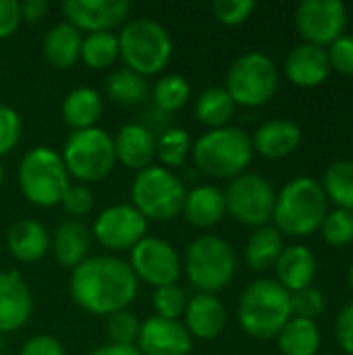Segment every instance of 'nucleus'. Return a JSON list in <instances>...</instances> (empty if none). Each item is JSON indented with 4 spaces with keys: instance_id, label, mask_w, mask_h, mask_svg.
<instances>
[{
    "instance_id": "1",
    "label": "nucleus",
    "mask_w": 353,
    "mask_h": 355,
    "mask_svg": "<svg viewBox=\"0 0 353 355\" xmlns=\"http://www.w3.org/2000/svg\"><path fill=\"white\" fill-rule=\"evenodd\" d=\"M137 285L129 262L114 256H94L73 268L69 289L75 304L85 312L110 316L135 300Z\"/></svg>"
},
{
    "instance_id": "2",
    "label": "nucleus",
    "mask_w": 353,
    "mask_h": 355,
    "mask_svg": "<svg viewBox=\"0 0 353 355\" xmlns=\"http://www.w3.org/2000/svg\"><path fill=\"white\" fill-rule=\"evenodd\" d=\"M327 214L329 200L322 185L312 177H295L277 193L273 218L281 235L308 237L320 231Z\"/></svg>"
},
{
    "instance_id": "3",
    "label": "nucleus",
    "mask_w": 353,
    "mask_h": 355,
    "mask_svg": "<svg viewBox=\"0 0 353 355\" xmlns=\"http://www.w3.org/2000/svg\"><path fill=\"white\" fill-rule=\"evenodd\" d=\"M291 316V293L273 279L250 283L237 306L241 329L260 341L279 337Z\"/></svg>"
},
{
    "instance_id": "4",
    "label": "nucleus",
    "mask_w": 353,
    "mask_h": 355,
    "mask_svg": "<svg viewBox=\"0 0 353 355\" xmlns=\"http://www.w3.org/2000/svg\"><path fill=\"white\" fill-rule=\"evenodd\" d=\"M196 166L216 179H235L246 173L252 162V137L239 127L208 129L191 148Z\"/></svg>"
},
{
    "instance_id": "5",
    "label": "nucleus",
    "mask_w": 353,
    "mask_h": 355,
    "mask_svg": "<svg viewBox=\"0 0 353 355\" xmlns=\"http://www.w3.org/2000/svg\"><path fill=\"white\" fill-rule=\"evenodd\" d=\"M119 37V56L137 75L160 73L173 56L171 33L154 19L129 21Z\"/></svg>"
},
{
    "instance_id": "6",
    "label": "nucleus",
    "mask_w": 353,
    "mask_h": 355,
    "mask_svg": "<svg viewBox=\"0 0 353 355\" xmlns=\"http://www.w3.org/2000/svg\"><path fill=\"white\" fill-rule=\"evenodd\" d=\"M19 187L25 200L33 206H58L69 187V173L60 154L46 146L31 148L19 166Z\"/></svg>"
},
{
    "instance_id": "7",
    "label": "nucleus",
    "mask_w": 353,
    "mask_h": 355,
    "mask_svg": "<svg viewBox=\"0 0 353 355\" xmlns=\"http://www.w3.org/2000/svg\"><path fill=\"white\" fill-rule=\"evenodd\" d=\"M183 181L164 166H148L139 171L131 185V206L146 220H173L183 212Z\"/></svg>"
},
{
    "instance_id": "8",
    "label": "nucleus",
    "mask_w": 353,
    "mask_h": 355,
    "mask_svg": "<svg viewBox=\"0 0 353 355\" xmlns=\"http://www.w3.org/2000/svg\"><path fill=\"white\" fill-rule=\"evenodd\" d=\"M235 254L233 248L216 237L202 235L193 239L185 252V275L200 293H216L231 285L235 277Z\"/></svg>"
},
{
    "instance_id": "9",
    "label": "nucleus",
    "mask_w": 353,
    "mask_h": 355,
    "mask_svg": "<svg viewBox=\"0 0 353 355\" xmlns=\"http://www.w3.org/2000/svg\"><path fill=\"white\" fill-rule=\"evenodd\" d=\"M60 158L69 175L83 183H96L106 179L117 164L114 141L100 127L73 131L64 141Z\"/></svg>"
},
{
    "instance_id": "10",
    "label": "nucleus",
    "mask_w": 353,
    "mask_h": 355,
    "mask_svg": "<svg viewBox=\"0 0 353 355\" xmlns=\"http://www.w3.org/2000/svg\"><path fill=\"white\" fill-rule=\"evenodd\" d=\"M279 87V71L262 52L241 54L227 73V94L235 106L258 108L264 106Z\"/></svg>"
},
{
    "instance_id": "11",
    "label": "nucleus",
    "mask_w": 353,
    "mask_h": 355,
    "mask_svg": "<svg viewBox=\"0 0 353 355\" xmlns=\"http://www.w3.org/2000/svg\"><path fill=\"white\" fill-rule=\"evenodd\" d=\"M227 212L248 227H266L273 218L277 191L270 181L258 173H243L235 177L225 191Z\"/></svg>"
},
{
    "instance_id": "12",
    "label": "nucleus",
    "mask_w": 353,
    "mask_h": 355,
    "mask_svg": "<svg viewBox=\"0 0 353 355\" xmlns=\"http://www.w3.org/2000/svg\"><path fill=\"white\" fill-rule=\"evenodd\" d=\"M129 252V266L137 281H144L154 289L175 285L179 281L183 264L177 250L169 241L160 237H144Z\"/></svg>"
},
{
    "instance_id": "13",
    "label": "nucleus",
    "mask_w": 353,
    "mask_h": 355,
    "mask_svg": "<svg viewBox=\"0 0 353 355\" xmlns=\"http://www.w3.org/2000/svg\"><path fill=\"white\" fill-rule=\"evenodd\" d=\"M347 8L339 0H304L295 8V27L304 44L331 46L345 33Z\"/></svg>"
},
{
    "instance_id": "14",
    "label": "nucleus",
    "mask_w": 353,
    "mask_h": 355,
    "mask_svg": "<svg viewBox=\"0 0 353 355\" xmlns=\"http://www.w3.org/2000/svg\"><path fill=\"white\" fill-rule=\"evenodd\" d=\"M146 231L148 220L131 204H117L100 212L94 223L92 235L106 250L121 252L135 248L146 237Z\"/></svg>"
},
{
    "instance_id": "15",
    "label": "nucleus",
    "mask_w": 353,
    "mask_h": 355,
    "mask_svg": "<svg viewBox=\"0 0 353 355\" xmlns=\"http://www.w3.org/2000/svg\"><path fill=\"white\" fill-rule=\"evenodd\" d=\"M131 4L127 0H64L62 15L79 31H112L123 25Z\"/></svg>"
},
{
    "instance_id": "16",
    "label": "nucleus",
    "mask_w": 353,
    "mask_h": 355,
    "mask_svg": "<svg viewBox=\"0 0 353 355\" xmlns=\"http://www.w3.org/2000/svg\"><path fill=\"white\" fill-rule=\"evenodd\" d=\"M137 349L141 355H189L191 335L179 320L150 316L141 322Z\"/></svg>"
},
{
    "instance_id": "17",
    "label": "nucleus",
    "mask_w": 353,
    "mask_h": 355,
    "mask_svg": "<svg viewBox=\"0 0 353 355\" xmlns=\"http://www.w3.org/2000/svg\"><path fill=\"white\" fill-rule=\"evenodd\" d=\"M31 310L33 300L23 277L17 270L0 272V335L25 327Z\"/></svg>"
},
{
    "instance_id": "18",
    "label": "nucleus",
    "mask_w": 353,
    "mask_h": 355,
    "mask_svg": "<svg viewBox=\"0 0 353 355\" xmlns=\"http://www.w3.org/2000/svg\"><path fill=\"white\" fill-rule=\"evenodd\" d=\"M285 75L298 87H318L331 75L327 48L300 44L285 58Z\"/></svg>"
},
{
    "instance_id": "19",
    "label": "nucleus",
    "mask_w": 353,
    "mask_h": 355,
    "mask_svg": "<svg viewBox=\"0 0 353 355\" xmlns=\"http://www.w3.org/2000/svg\"><path fill=\"white\" fill-rule=\"evenodd\" d=\"M112 141H114L117 160L123 166L137 173L152 166V160L156 156V135L148 125L141 123L123 125L117 137H112Z\"/></svg>"
},
{
    "instance_id": "20",
    "label": "nucleus",
    "mask_w": 353,
    "mask_h": 355,
    "mask_svg": "<svg viewBox=\"0 0 353 355\" xmlns=\"http://www.w3.org/2000/svg\"><path fill=\"white\" fill-rule=\"evenodd\" d=\"M227 324V310L223 302L212 293H198L187 302L185 329L191 337L202 341L216 339Z\"/></svg>"
},
{
    "instance_id": "21",
    "label": "nucleus",
    "mask_w": 353,
    "mask_h": 355,
    "mask_svg": "<svg viewBox=\"0 0 353 355\" xmlns=\"http://www.w3.org/2000/svg\"><path fill=\"white\" fill-rule=\"evenodd\" d=\"M302 144V129L287 119H273L262 123L254 137L252 148L264 158L279 160L289 154H293Z\"/></svg>"
},
{
    "instance_id": "22",
    "label": "nucleus",
    "mask_w": 353,
    "mask_h": 355,
    "mask_svg": "<svg viewBox=\"0 0 353 355\" xmlns=\"http://www.w3.org/2000/svg\"><path fill=\"white\" fill-rule=\"evenodd\" d=\"M275 268H277V283L285 287L289 293H295L306 287H312L318 272V262L310 248L289 245L279 256Z\"/></svg>"
},
{
    "instance_id": "23",
    "label": "nucleus",
    "mask_w": 353,
    "mask_h": 355,
    "mask_svg": "<svg viewBox=\"0 0 353 355\" xmlns=\"http://www.w3.org/2000/svg\"><path fill=\"white\" fill-rule=\"evenodd\" d=\"M227 212L225 191H221L214 185H200L187 191L183 214L185 220L198 229H210L223 220Z\"/></svg>"
},
{
    "instance_id": "24",
    "label": "nucleus",
    "mask_w": 353,
    "mask_h": 355,
    "mask_svg": "<svg viewBox=\"0 0 353 355\" xmlns=\"http://www.w3.org/2000/svg\"><path fill=\"white\" fill-rule=\"evenodd\" d=\"M92 248V231L79 220H64L56 227L52 235V252L60 266L75 268L79 266Z\"/></svg>"
},
{
    "instance_id": "25",
    "label": "nucleus",
    "mask_w": 353,
    "mask_h": 355,
    "mask_svg": "<svg viewBox=\"0 0 353 355\" xmlns=\"http://www.w3.org/2000/svg\"><path fill=\"white\" fill-rule=\"evenodd\" d=\"M6 243L10 254L19 262H37L50 250V235L42 223L31 218H21L8 229Z\"/></svg>"
},
{
    "instance_id": "26",
    "label": "nucleus",
    "mask_w": 353,
    "mask_h": 355,
    "mask_svg": "<svg viewBox=\"0 0 353 355\" xmlns=\"http://www.w3.org/2000/svg\"><path fill=\"white\" fill-rule=\"evenodd\" d=\"M60 114L73 131L92 129L102 116V98L94 87H75L64 96Z\"/></svg>"
},
{
    "instance_id": "27",
    "label": "nucleus",
    "mask_w": 353,
    "mask_h": 355,
    "mask_svg": "<svg viewBox=\"0 0 353 355\" xmlns=\"http://www.w3.org/2000/svg\"><path fill=\"white\" fill-rule=\"evenodd\" d=\"M81 31L71 23L62 21L46 33L42 44L44 58L48 60V64L56 69H69L77 62L81 54Z\"/></svg>"
},
{
    "instance_id": "28",
    "label": "nucleus",
    "mask_w": 353,
    "mask_h": 355,
    "mask_svg": "<svg viewBox=\"0 0 353 355\" xmlns=\"http://www.w3.org/2000/svg\"><path fill=\"white\" fill-rule=\"evenodd\" d=\"M277 343L283 355H316L320 349V329L314 320L291 316L279 333Z\"/></svg>"
},
{
    "instance_id": "29",
    "label": "nucleus",
    "mask_w": 353,
    "mask_h": 355,
    "mask_svg": "<svg viewBox=\"0 0 353 355\" xmlns=\"http://www.w3.org/2000/svg\"><path fill=\"white\" fill-rule=\"evenodd\" d=\"M283 250V235L275 227H260L246 243V262L254 270H268L277 264Z\"/></svg>"
},
{
    "instance_id": "30",
    "label": "nucleus",
    "mask_w": 353,
    "mask_h": 355,
    "mask_svg": "<svg viewBox=\"0 0 353 355\" xmlns=\"http://www.w3.org/2000/svg\"><path fill=\"white\" fill-rule=\"evenodd\" d=\"M235 114V102L225 87H208L196 100V116L208 129L227 127Z\"/></svg>"
},
{
    "instance_id": "31",
    "label": "nucleus",
    "mask_w": 353,
    "mask_h": 355,
    "mask_svg": "<svg viewBox=\"0 0 353 355\" xmlns=\"http://www.w3.org/2000/svg\"><path fill=\"white\" fill-rule=\"evenodd\" d=\"M322 189L327 200L337 208L353 212V160H335L322 177Z\"/></svg>"
},
{
    "instance_id": "32",
    "label": "nucleus",
    "mask_w": 353,
    "mask_h": 355,
    "mask_svg": "<svg viewBox=\"0 0 353 355\" xmlns=\"http://www.w3.org/2000/svg\"><path fill=\"white\" fill-rule=\"evenodd\" d=\"M79 58L92 69H108L119 58V37L112 31L87 33L81 42Z\"/></svg>"
},
{
    "instance_id": "33",
    "label": "nucleus",
    "mask_w": 353,
    "mask_h": 355,
    "mask_svg": "<svg viewBox=\"0 0 353 355\" xmlns=\"http://www.w3.org/2000/svg\"><path fill=\"white\" fill-rule=\"evenodd\" d=\"M189 96H191L189 81L183 75H177V73L160 77L156 81L154 89H152L154 104L164 114H171V112L181 110L187 104Z\"/></svg>"
},
{
    "instance_id": "34",
    "label": "nucleus",
    "mask_w": 353,
    "mask_h": 355,
    "mask_svg": "<svg viewBox=\"0 0 353 355\" xmlns=\"http://www.w3.org/2000/svg\"><path fill=\"white\" fill-rule=\"evenodd\" d=\"M108 96L119 104H139L148 98V81L131 69L114 71L106 83Z\"/></svg>"
},
{
    "instance_id": "35",
    "label": "nucleus",
    "mask_w": 353,
    "mask_h": 355,
    "mask_svg": "<svg viewBox=\"0 0 353 355\" xmlns=\"http://www.w3.org/2000/svg\"><path fill=\"white\" fill-rule=\"evenodd\" d=\"M191 150L189 133L181 127H169L160 133L156 139V156L166 166H183L187 160V154Z\"/></svg>"
},
{
    "instance_id": "36",
    "label": "nucleus",
    "mask_w": 353,
    "mask_h": 355,
    "mask_svg": "<svg viewBox=\"0 0 353 355\" xmlns=\"http://www.w3.org/2000/svg\"><path fill=\"white\" fill-rule=\"evenodd\" d=\"M322 239L333 248H347L353 243V212L335 208L320 225Z\"/></svg>"
},
{
    "instance_id": "37",
    "label": "nucleus",
    "mask_w": 353,
    "mask_h": 355,
    "mask_svg": "<svg viewBox=\"0 0 353 355\" xmlns=\"http://www.w3.org/2000/svg\"><path fill=\"white\" fill-rule=\"evenodd\" d=\"M187 295L185 291L175 283V285H166V287H158L154 293V310L156 316L166 318V320H177L179 316L185 314L187 308Z\"/></svg>"
},
{
    "instance_id": "38",
    "label": "nucleus",
    "mask_w": 353,
    "mask_h": 355,
    "mask_svg": "<svg viewBox=\"0 0 353 355\" xmlns=\"http://www.w3.org/2000/svg\"><path fill=\"white\" fill-rule=\"evenodd\" d=\"M108 337H110V343H117V345H133L139 337V329H141V322L137 320V316L129 310H121V312H114L108 316Z\"/></svg>"
},
{
    "instance_id": "39",
    "label": "nucleus",
    "mask_w": 353,
    "mask_h": 355,
    "mask_svg": "<svg viewBox=\"0 0 353 355\" xmlns=\"http://www.w3.org/2000/svg\"><path fill=\"white\" fill-rule=\"evenodd\" d=\"M327 310V297L316 287H306L302 291L291 293V314L295 318L316 320Z\"/></svg>"
},
{
    "instance_id": "40",
    "label": "nucleus",
    "mask_w": 353,
    "mask_h": 355,
    "mask_svg": "<svg viewBox=\"0 0 353 355\" xmlns=\"http://www.w3.org/2000/svg\"><path fill=\"white\" fill-rule=\"evenodd\" d=\"M254 10H256L254 0H214L212 2L214 19L223 25H229V27L246 23Z\"/></svg>"
},
{
    "instance_id": "41",
    "label": "nucleus",
    "mask_w": 353,
    "mask_h": 355,
    "mask_svg": "<svg viewBox=\"0 0 353 355\" xmlns=\"http://www.w3.org/2000/svg\"><path fill=\"white\" fill-rule=\"evenodd\" d=\"M21 139V116L15 108L0 104V156L15 150Z\"/></svg>"
},
{
    "instance_id": "42",
    "label": "nucleus",
    "mask_w": 353,
    "mask_h": 355,
    "mask_svg": "<svg viewBox=\"0 0 353 355\" xmlns=\"http://www.w3.org/2000/svg\"><path fill=\"white\" fill-rule=\"evenodd\" d=\"M327 56H329L331 71H337L339 75L353 77V35L343 33L341 37H337L329 46Z\"/></svg>"
},
{
    "instance_id": "43",
    "label": "nucleus",
    "mask_w": 353,
    "mask_h": 355,
    "mask_svg": "<svg viewBox=\"0 0 353 355\" xmlns=\"http://www.w3.org/2000/svg\"><path fill=\"white\" fill-rule=\"evenodd\" d=\"M60 206L69 216H85L94 208V193L85 185H69Z\"/></svg>"
},
{
    "instance_id": "44",
    "label": "nucleus",
    "mask_w": 353,
    "mask_h": 355,
    "mask_svg": "<svg viewBox=\"0 0 353 355\" xmlns=\"http://www.w3.org/2000/svg\"><path fill=\"white\" fill-rule=\"evenodd\" d=\"M335 337L339 347L347 355H353V302H350L337 318L335 324Z\"/></svg>"
},
{
    "instance_id": "45",
    "label": "nucleus",
    "mask_w": 353,
    "mask_h": 355,
    "mask_svg": "<svg viewBox=\"0 0 353 355\" xmlns=\"http://www.w3.org/2000/svg\"><path fill=\"white\" fill-rule=\"evenodd\" d=\"M19 355H67L64 347L50 335H35L27 339Z\"/></svg>"
},
{
    "instance_id": "46",
    "label": "nucleus",
    "mask_w": 353,
    "mask_h": 355,
    "mask_svg": "<svg viewBox=\"0 0 353 355\" xmlns=\"http://www.w3.org/2000/svg\"><path fill=\"white\" fill-rule=\"evenodd\" d=\"M21 6L17 0H0V40L10 37L21 25Z\"/></svg>"
},
{
    "instance_id": "47",
    "label": "nucleus",
    "mask_w": 353,
    "mask_h": 355,
    "mask_svg": "<svg viewBox=\"0 0 353 355\" xmlns=\"http://www.w3.org/2000/svg\"><path fill=\"white\" fill-rule=\"evenodd\" d=\"M21 6V19L23 21H29V23H37L46 17L50 4L46 0H25Z\"/></svg>"
},
{
    "instance_id": "48",
    "label": "nucleus",
    "mask_w": 353,
    "mask_h": 355,
    "mask_svg": "<svg viewBox=\"0 0 353 355\" xmlns=\"http://www.w3.org/2000/svg\"><path fill=\"white\" fill-rule=\"evenodd\" d=\"M87 355H141L135 345H117V343H108L102 347L92 349Z\"/></svg>"
},
{
    "instance_id": "49",
    "label": "nucleus",
    "mask_w": 353,
    "mask_h": 355,
    "mask_svg": "<svg viewBox=\"0 0 353 355\" xmlns=\"http://www.w3.org/2000/svg\"><path fill=\"white\" fill-rule=\"evenodd\" d=\"M347 283H350V289L353 291V264L352 268H350V272H347Z\"/></svg>"
},
{
    "instance_id": "50",
    "label": "nucleus",
    "mask_w": 353,
    "mask_h": 355,
    "mask_svg": "<svg viewBox=\"0 0 353 355\" xmlns=\"http://www.w3.org/2000/svg\"><path fill=\"white\" fill-rule=\"evenodd\" d=\"M2 179H4V168H2V164H0V185H2Z\"/></svg>"
},
{
    "instance_id": "51",
    "label": "nucleus",
    "mask_w": 353,
    "mask_h": 355,
    "mask_svg": "<svg viewBox=\"0 0 353 355\" xmlns=\"http://www.w3.org/2000/svg\"><path fill=\"white\" fill-rule=\"evenodd\" d=\"M2 347H4V339H2V335H0V352H2Z\"/></svg>"
}]
</instances>
